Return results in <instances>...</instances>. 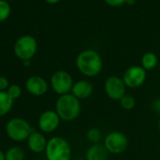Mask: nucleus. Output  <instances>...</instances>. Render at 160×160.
Returning a JSON list of instances; mask_svg holds the SVG:
<instances>
[{
  "mask_svg": "<svg viewBox=\"0 0 160 160\" xmlns=\"http://www.w3.org/2000/svg\"><path fill=\"white\" fill-rule=\"evenodd\" d=\"M37 51V42L29 35H26L18 39L14 45V52L16 56L25 60H29Z\"/></svg>",
  "mask_w": 160,
  "mask_h": 160,
  "instance_id": "nucleus-7",
  "label": "nucleus"
},
{
  "mask_svg": "<svg viewBox=\"0 0 160 160\" xmlns=\"http://www.w3.org/2000/svg\"><path fill=\"white\" fill-rule=\"evenodd\" d=\"M120 104L121 107L123 109L126 110H131L135 108L136 106V99L134 98V96L130 95V94H125L121 100H120Z\"/></svg>",
  "mask_w": 160,
  "mask_h": 160,
  "instance_id": "nucleus-18",
  "label": "nucleus"
},
{
  "mask_svg": "<svg viewBox=\"0 0 160 160\" xmlns=\"http://www.w3.org/2000/svg\"><path fill=\"white\" fill-rule=\"evenodd\" d=\"M157 63H158V58L156 55L152 52H147L141 58V67L145 71H151L154 69Z\"/></svg>",
  "mask_w": 160,
  "mask_h": 160,
  "instance_id": "nucleus-15",
  "label": "nucleus"
},
{
  "mask_svg": "<svg viewBox=\"0 0 160 160\" xmlns=\"http://www.w3.org/2000/svg\"><path fill=\"white\" fill-rule=\"evenodd\" d=\"M0 160H6V156L1 150H0Z\"/></svg>",
  "mask_w": 160,
  "mask_h": 160,
  "instance_id": "nucleus-25",
  "label": "nucleus"
},
{
  "mask_svg": "<svg viewBox=\"0 0 160 160\" xmlns=\"http://www.w3.org/2000/svg\"><path fill=\"white\" fill-rule=\"evenodd\" d=\"M59 121L60 118L56 111L46 110L39 118V127L42 132L51 133L58 128Z\"/></svg>",
  "mask_w": 160,
  "mask_h": 160,
  "instance_id": "nucleus-10",
  "label": "nucleus"
},
{
  "mask_svg": "<svg viewBox=\"0 0 160 160\" xmlns=\"http://www.w3.org/2000/svg\"><path fill=\"white\" fill-rule=\"evenodd\" d=\"M26 87L29 93L36 96L43 95L48 91V84L45 81V79L38 75L30 76L27 80Z\"/></svg>",
  "mask_w": 160,
  "mask_h": 160,
  "instance_id": "nucleus-11",
  "label": "nucleus"
},
{
  "mask_svg": "<svg viewBox=\"0 0 160 160\" xmlns=\"http://www.w3.org/2000/svg\"><path fill=\"white\" fill-rule=\"evenodd\" d=\"M21 92H22L21 88L18 85H12V86H10L9 89H8V92H7V93L10 95V97L12 100L17 99L21 95Z\"/></svg>",
  "mask_w": 160,
  "mask_h": 160,
  "instance_id": "nucleus-21",
  "label": "nucleus"
},
{
  "mask_svg": "<svg viewBox=\"0 0 160 160\" xmlns=\"http://www.w3.org/2000/svg\"><path fill=\"white\" fill-rule=\"evenodd\" d=\"M11 12V7L5 0H0V21H3L8 18Z\"/></svg>",
  "mask_w": 160,
  "mask_h": 160,
  "instance_id": "nucleus-20",
  "label": "nucleus"
},
{
  "mask_svg": "<svg viewBox=\"0 0 160 160\" xmlns=\"http://www.w3.org/2000/svg\"><path fill=\"white\" fill-rule=\"evenodd\" d=\"M106 94L112 100L120 101L126 93V86L122 81V78L112 75L107 78L104 86Z\"/></svg>",
  "mask_w": 160,
  "mask_h": 160,
  "instance_id": "nucleus-9",
  "label": "nucleus"
},
{
  "mask_svg": "<svg viewBox=\"0 0 160 160\" xmlns=\"http://www.w3.org/2000/svg\"><path fill=\"white\" fill-rule=\"evenodd\" d=\"M13 104V100L5 92H0V116L7 114Z\"/></svg>",
  "mask_w": 160,
  "mask_h": 160,
  "instance_id": "nucleus-16",
  "label": "nucleus"
},
{
  "mask_svg": "<svg viewBox=\"0 0 160 160\" xmlns=\"http://www.w3.org/2000/svg\"><path fill=\"white\" fill-rule=\"evenodd\" d=\"M105 2L112 7H119L126 3V0H105Z\"/></svg>",
  "mask_w": 160,
  "mask_h": 160,
  "instance_id": "nucleus-22",
  "label": "nucleus"
},
{
  "mask_svg": "<svg viewBox=\"0 0 160 160\" xmlns=\"http://www.w3.org/2000/svg\"><path fill=\"white\" fill-rule=\"evenodd\" d=\"M28 144L32 152L39 153L45 151L47 141L45 137L42 133L33 131L28 138Z\"/></svg>",
  "mask_w": 160,
  "mask_h": 160,
  "instance_id": "nucleus-13",
  "label": "nucleus"
},
{
  "mask_svg": "<svg viewBox=\"0 0 160 160\" xmlns=\"http://www.w3.org/2000/svg\"><path fill=\"white\" fill-rule=\"evenodd\" d=\"M135 2H136V0H126V3H127L128 5H130V6L134 5Z\"/></svg>",
  "mask_w": 160,
  "mask_h": 160,
  "instance_id": "nucleus-26",
  "label": "nucleus"
},
{
  "mask_svg": "<svg viewBox=\"0 0 160 160\" xmlns=\"http://www.w3.org/2000/svg\"><path fill=\"white\" fill-rule=\"evenodd\" d=\"M78 71L83 75L94 77L98 75L103 69V60L98 52L87 49L80 52L75 60Z\"/></svg>",
  "mask_w": 160,
  "mask_h": 160,
  "instance_id": "nucleus-1",
  "label": "nucleus"
},
{
  "mask_svg": "<svg viewBox=\"0 0 160 160\" xmlns=\"http://www.w3.org/2000/svg\"><path fill=\"white\" fill-rule=\"evenodd\" d=\"M71 92L78 100H83L89 98L92 94L93 87L88 80H79V81L73 83Z\"/></svg>",
  "mask_w": 160,
  "mask_h": 160,
  "instance_id": "nucleus-12",
  "label": "nucleus"
},
{
  "mask_svg": "<svg viewBox=\"0 0 160 160\" xmlns=\"http://www.w3.org/2000/svg\"><path fill=\"white\" fill-rule=\"evenodd\" d=\"M51 87L59 95H64L72 92L73 81L71 74L65 71H57L51 77Z\"/></svg>",
  "mask_w": 160,
  "mask_h": 160,
  "instance_id": "nucleus-5",
  "label": "nucleus"
},
{
  "mask_svg": "<svg viewBox=\"0 0 160 160\" xmlns=\"http://www.w3.org/2000/svg\"><path fill=\"white\" fill-rule=\"evenodd\" d=\"M158 129H159V132H160V119H159V122H158Z\"/></svg>",
  "mask_w": 160,
  "mask_h": 160,
  "instance_id": "nucleus-28",
  "label": "nucleus"
},
{
  "mask_svg": "<svg viewBox=\"0 0 160 160\" xmlns=\"http://www.w3.org/2000/svg\"><path fill=\"white\" fill-rule=\"evenodd\" d=\"M104 145L109 153L119 154L127 149L128 138L123 133L113 131L107 135L104 140Z\"/></svg>",
  "mask_w": 160,
  "mask_h": 160,
  "instance_id": "nucleus-6",
  "label": "nucleus"
},
{
  "mask_svg": "<svg viewBox=\"0 0 160 160\" xmlns=\"http://www.w3.org/2000/svg\"><path fill=\"white\" fill-rule=\"evenodd\" d=\"M108 152L104 144H92L86 152L87 160H108Z\"/></svg>",
  "mask_w": 160,
  "mask_h": 160,
  "instance_id": "nucleus-14",
  "label": "nucleus"
},
{
  "mask_svg": "<svg viewBox=\"0 0 160 160\" xmlns=\"http://www.w3.org/2000/svg\"><path fill=\"white\" fill-rule=\"evenodd\" d=\"M9 87V81L8 79L4 76H0V92H3Z\"/></svg>",
  "mask_w": 160,
  "mask_h": 160,
  "instance_id": "nucleus-23",
  "label": "nucleus"
},
{
  "mask_svg": "<svg viewBox=\"0 0 160 160\" xmlns=\"http://www.w3.org/2000/svg\"><path fill=\"white\" fill-rule=\"evenodd\" d=\"M48 3H51V4H55V3H58L59 0H45Z\"/></svg>",
  "mask_w": 160,
  "mask_h": 160,
  "instance_id": "nucleus-27",
  "label": "nucleus"
},
{
  "mask_svg": "<svg viewBox=\"0 0 160 160\" xmlns=\"http://www.w3.org/2000/svg\"><path fill=\"white\" fill-rule=\"evenodd\" d=\"M81 111L80 101L72 93L60 95L56 103V112L58 117L65 121L71 122L75 120Z\"/></svg>",
  "mask_w": 160,
  "mask_h": 160,
  "instance_id": "nucleus-2",
  "label": "nucleus"
},
{
  "mask_svg": "<svg viewBox=\"0 0 160 160\" xmlns=\"http://www.w3.org/2000/svg\"><path fill=\"white\" fill-rule=\"evenodd\" d=\"M5 156L6 160H24L25 152L19 147H12L7 151Z\"/></svg>",
  "mask_w": 160,
  "mask_h": 160,
  "instance_id": "nucleus-17",
  "label": "nucleus"
},
{
  "mask_svg": "<svg viewBox=\"0 0 160 160\" xmlns=\"http://www.w3.org/2000/svg\"><path fill=\"white\" fill-rule=\"evenodd\" d=\"M8 136L15 141H23L28 139L33 132L30 124L24 119L15 118L11 120L6 126Z\"/></svg>",
  "mask_w": 160,
  "mask_h": 160,
  "instance_id": "nucleus-4",
  "label": "nucleus"
},
{
  "mask_svg": "<svg viewBox=\"0 0 160 160\" xmlns=\"http://www.w3.org/2000/svg\"><path fill=\"white\" fill-rule=\"evenodd\" d=\"M101 136L102 135H101L100 130L96 127H92V128L89 129L87 132V138L92 144L99 143V141L101 139Z\"/></svg>",
  "mask_w": 160,
  "mask_h": 160,
  "instance_id": "nucleus-19",
  "label": "nucleus"
},
{
  "mask_svg": "<svg viewBox=\"0 0 160 160\" xmlns=\"http://www.w3.org/2000/svg\"><path fill=\"white\" fill-rule=\"evenodd\" d=\"M146 80V71L141 66H131L125 70L122 75V81L126 87L136 89L142 86Z\"/></svg>",
  "mask_w": 160,
  "mask_h": 160,
  "instance_id": "nucleus-8",
  "label": "nucleus"
},
{
  "mask_svg": "<svg viewBox=\"0 0 160 160\" xmlns=\"http://www.w3.org/2000/svg\"><path fill=\"white\" fill-rule=\"evenodd\" d=\"M45 153L47 160H70L72 151L66 139L54 137L47 141Z\"/></svg>",
  "mask_w": 160,
  "mask_h": 160,
  "instance_id": "nucleus-3",
  "label": "nucleus"
},
{
  "mask_svg": "<svg viewBox=\"0 0 160 160\" xmlns=\"http://www.w3.org/2000/svg\"><path fill=\"white\" fill-rule=\"evenodd\" d=\"M152 108L154 112L160 114V98H156L153 100V102L152 103Z\"/></svg>",
  "mask_w": 160,
  "mask_h": 160,
  "instance_id": "nucleus-24",
  "label": "nucleus"
}]
</instances>
